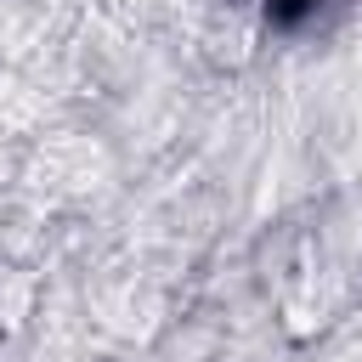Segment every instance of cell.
<instances>
[{
	"label": "cell",
	"mask_w": 362,
	"mask_h": 362,
	"mask_svg": "<svg viewBox=\"0 0 362 362\" xmlns=\"http://www.w3.org/2000/svg\"><path fill=\"white\" fill-rule=\"evenodd\" d=\"M311 11H317V0H266V17H272L277 28H300Z\"/></svg>",
	"instance_id": "cell-1"
}]
</instances>
